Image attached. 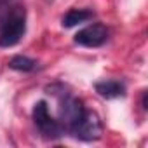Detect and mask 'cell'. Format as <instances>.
I'll return each mask as SVG.
<instances>
[{
	"mask_svg": "<svg viewBox=\"0 0 148 148\" xmlns=\"http://www.w3.org/2000/svg\"><path fill=\"white\" fill-rule=\"evenodd\" d=\"M5 11V9H4ZM2 12V11H0ZM0 47L16 45L26 32V12L23 5H14L0 18Z\"/></svg>",
	"mask_w": 148,
	"mask_h": 148,
	"instance_id": "cell-1",
	"label": "cell"
},
{
	"mask_svg": "<svg viewBox=\"0 0 148 148\" xmlns=\"http://www.w3.org/2000/svg\"><path fill=\"white\" fill-rule=\"evenodd\" d=\"M70 132L80 138L84 141H92V139H99L103 134V124L99 120V117L94 112H84V115L80 117V120L70 129Z\"/></svg>",
	"mask_w": 148,
	"mask_h": 148,
	"instance_id": "cell-2",
	"label": "cell"
},
{
	"mask_svg": "<svg viewBox=\"0 0 148 148\" xmlns=\"http://www.w3.org/2000/svg\"><path fill=\"white\" fill-rule=\"evenodd\" d=\"M33 122H35L37 129L42 132L44 138L51 139V138L61 136V124L51 117L45 101H38L35 105V108H33Z\"/></svg>",
	"mask_w": 148,
	"mask_h": 148,
	"instance_id": "cell-3",
	"label": "cell"
},
{
	"mask_svg": "<svg viewBox=\"0 0 148 148\" xmlns=\"http://www.w3.org/2000/svg\"><path fill=\"white\" fill-rule=\"evenodd\" d=\"M108 40V28L101 23L89 25L75 35V42L84 47H99Z\"/></svg>",
	"mask_w": 148,
	"mask_h": 148,
	"instance_id": "cell-4",
	"label": "cell"
},
{
	"mask_svg": "<svg viewBox=\"0 0 148 148\" xmlns=\"http://www.w3.org/2000/svg\"><path fill=\"white\" fill-rule=\"evenodd\" d=\"M84 112H86V108L82 106V101L73 96H64L59 103V117L68 131L80 120Z\"/></svg>",
	"mask_w": 148,
	"mask_h": 148,
	"instance_id": "cell-5",
	"label": "cell"
},
{
	"mask_svg": "<svg viewBox=\"0 0 148 148\" xmlns=\"http://www.w3.org/2000/svg\"><path fill=\"white\" fill-rule=\"evenodd\" d=\"M96 92L105 98V99H113V98H120L125 94V86L119 80H101L94 84Z\"/></svg>",
	"mask_w": 148,
	"mask_h": 148,
	"instance_id": "cell-6",
	"label": "cell"
},
{
	"mask_svg": "<svg viewBox=\"0 0 148 148\" xmlns=\"http://www.w3.org/2000/svg\"><path fill=\"white\" fill-rule=\"evenodd\" d=\"M92 19V11L87 9H71L63 16V26L64 28H71V26H77L79 23H86Z\"/></svg>",
	"mask_w": 148,
	"mask_h": 148,
	"instance_id": "cell-7",
	"label": "cell"
},
{
	"mask_svg": "<svg viewBox=\"0 0 148 148\" xmlns=\"http://www.w3.org/2000/svg\"><path fill=\"white\" fill-rule=\"evenodd\" d=\"M9 66H11L12 70H18V71H32V70L37 66V63H35L33 59L26 58V56H14V58L9 61Z\"/></svg>",
	"mask_w": 148,
	"mask_h": 148,
	"instance_id": "cell-8",
	"label": "cell"
},
{
	"mask_svg": "<svg viewBox=\"0 0 148 148\" xmlns=\"http://www.w3.org/2000/svg\"><path fill=\"white\" fill-rule=\"evenodd\" d=\"M9 4H11V0H0V11H4Z\"/></svg>",
	"mask_w": 148,
	"mask_h": 148,
	"instance_id": "cell-9",
	"label": "cell"
}]
</instances>
